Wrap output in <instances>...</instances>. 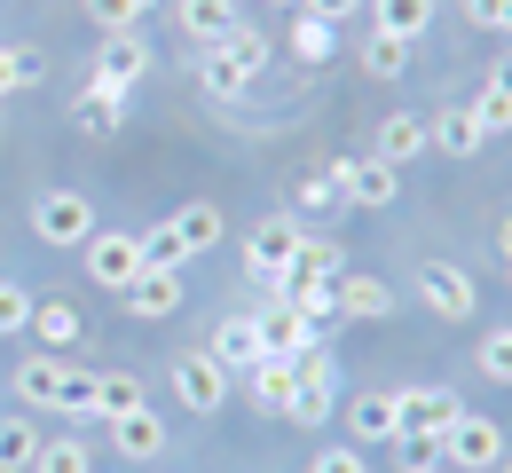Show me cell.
<instances>
[{
	"mask_svg": "<svg viewBox=\"0 0 512 473\" xmlns=\"http://www.w3.org/2000/svg\"><path fill=\"white\" fill-rule=\"evenodd\" d=\"M16 403L24 410H64V418H95V371L87 363H64V355H48V347H32L24 363H16Z\"/></svg>",
	"mask_w": 512,
	"mask_h": 473,
	"instance_id": "obj_1",
	"label": "cell"
},
{
	"mask_svg": "<svg viewBox=\"0 0 512 473\" xmlns=\"http://www.w3.org/2000/svg\"><path fill=\"white\" fill-rule=\"evenodd\" d=\"M442 466L449 473H497L505 466V426L489 410H457L442 426Z\"/></svg>",
	"mask_w": 512,
	"mask_h": 473,
	"instance_id": "obj_2",
	"label": "cell"
},
{
	"mask_svg": "<svg viewBox=\"0 0 512 473\" xmlns=\"http://www.w3.org/2000/svg\"><path fill=\"white\" fill-rule=\"evenodd\" d=\"M95 229H103V221H95V198H87V190H40V198H32V237L56 245V253H79Z\"/></svg>",
	"mask_w": 512,
	"mask_h": 473,
	"instance_id": "obj_3",
	"label": "cell"
},
{
	"mask_svg": "<svg viewBox=\"0 0 512 473\" xmlns=\"http://www.w3.org/2000/svg\"><path fill=\"white\" fill-rule=\"evenodd\" d=\"M339 403V363L308 347V355H292V403H284V426H323Z\"/></svg>",
	"mask_w": 512,
	"mask_h": 473,
	"instance_id": "obj_4",
	"label": "cell"
},
{
	"mask_svg": "<svg viewBox=\"0 0 512 473\" xmlns=\"http://www.w3.org/2000/svg\"><path fill=\"white\" fill-rule=\"evenodd\" d=\"M331 182H339V198L355 205V213H386V205L402 198V166H386L379 150L339 158V166H331Z\"/></svg>",
	"mask_w": 512,
	"mask_h": 473,
	"instance_id": "obj_5",
	"label": "cell"
},
{
	"mask_svg": "<svg viewBox=\"0 0 512 473\" xmlns=\"http://www.w3.org/2000/svg\"><path fill=\"white\" fill-rule=\"evenodd\" d=\"M300 237H308V221H292V213H260L253 237H245V276H253V284H276L284 261L300 253Z\"/></svg>",
	"mask_w": 512,
	"mask_h": 473,
	"instance_id": "obj_6",
	"label": "cell"
},
{
	"mask_svg": "<svg viewBox=\"0 0 512 473\" xmlns=\"http://www.w3.org/2000/svg\"><path fill=\"white\" fill-rule=\"evenodd\" d=\"M166 379H174V403H182V410H197V418H213V410L229 403V387H237V379H229V371H221V363H213L205 347H182Z\"/></svg>",
	"mask_w": 512,
	"mask_h": 473,
	"instance_id": "obj_7",
	"label": "cell"
},
{
	"mask_svg": "<svg viewBox=\"0 0 512 473\" xmlns=\"http://www.w3.org/2000/svg\"><path fill=\"white\" fill-rule=\"evenodd\" d=\"M79 253H87V276H95L103 292H127L134 276L150 269V261H142V237H134V229H95V237H87Z\"/></svg>",
	"mask_w": 512,
	"mask_h": 473,
	"instance_id": "obj_8",
	"label": "cell"
},
{
	"mask_svg": "<svg viewBox=\"0 0 512 473\" xmlns=\"http://www.w3.org/2000/svg\"><path fill=\"white\" fill-rule=\"evenodd\" d=\"M95 87H111V95H134L142 79H150V40L142 32H103V48H95V71H87Z\"/></svg>",
	"mask_w": 512,
	"mask_h": 473,
	"instance_id": "obj_9",
	"label": "cell"
},
{
	"mask_svg": "<svg viewBox=\"0 0 512 473\" xmlns=\"http://www.w3.org/2000/svg\"><path fill=\"white\" fill-rule=\"evenodd\" d=\"M418 300L442 316V324H465L473 308H481V292H473V276L457 269V261H418Z\"/></svg>",
	"mask_w": 512,
	"mask_h": 473,
	"instance_id": "obj_10",
	"label": "cell"
},
{
	"mask_svg": "<svg viewBox=\"0 0 512 473\" xmlns=\"http://www.w3.org/2000/svg\"><path fill=\"white\" fill-rule=\"evenodd\" d=\"M253 332H260V355H308V347H323V332L292 308V300H260Z\"/></svg>",
	"mask_w": 512,
	"mask_h": 473,
	"instance_id": "obj_11",
	"label": "cell"
},
{
	"mask_svg": "<svg viewBox=\"0 0 512 473\" xmlns=\"http://www.w3.org/2000/svg\"><path fill=\"white\" fill-rule=\"evenodd\" d=\"M182 292H190V276H182V269H158V261H150V269H142L127 292H119V308H127V316H142V324H166V316L182 308Z\"/></svg>",
	"mask_w": 512,
	"mask_h": 473,
	"instance_id": "obj_12",
	"label": "cell"
},
{
	"mask_svg": "<svg viewBox=\"0 0 512 473\" xmlns=\"http://www.w3.org/2000/svg\"><path fill=\"white\" fill-rule=\"evenodd\" d=\"M457 395H449V387H402V395H394V426H402V434H426V442H442V426L449 418H457Z\"/></svg>",
	"mask_w": 512,
	"mask_h": 473,
	"instance_id": "obj_13",
	"label": "cell"
},
{
	"mask_svg": "<svg viewBox=\"0 0 512 473\" xmlns=\"http://www.w3.org/2000/svg\"><path fill=\"white\" fill-rule=\"evenodd\" d=\"M426 135H434V150H449V158H481V150H489V127H481L473 103H442V111L426 119Z\"/></svg>",
	"mask_w": 512,
	"mask_h": 473,
	"instance_id": "obj_14",
	"label": "cell"
},
{
	"mask_svg": "<svg viewBox=\"0 0 512 473\" xmlns=\"http://www.w3.org/2000/svg\"><path fill=\"white\" fill-rule=\"evenodd\" d=\"M111 426V450L119 458H134V466H150V458H166V418L142 403V410H127V418H103Z\"/></svg>",
	"mask_w": 512,
	"mask_h": 473,
	"instance_id": "obj_15",
	"label": "cell"
},
{
	"mask_svg": "<svg viewBox=\"0 0 512 473\" xmlns=\"http://www.w3.org/2000/svg\"><path fill=\"white\" fill-rule=\"evenodd\" d=\"M174 24H182L190 48H213V40H229L245 16H237V0H174Z\"/></svg>",
	"mask_w": 512,
	"mask_h": 473,
	"instance_id": "obj_16",
	"label": "cell"
},
{
	"mask_svg": "<svg viewBox=\"0 0 512 473\" xmlns=\"http://www.w3.org/2000/svg\"><path fill=\"white\" fill-rule=\"evenodd\" d=\"M205 355H213L229 379H245V371L260 363V332H253V316H221V324H213V339H205Z\"/></svg>",
	"mask_w": 512,
	"mask_h": 473,
	"instance_id": "obj_17",
	"label": "cell"
},
{
	"mask_svg": "<svg viewBox=\"0 0 512 473\" xmlns=\"http://www.w3.org/2000/svg\"><path fill=\"white\" fill-rule=\"evenodd\" d=\"M190 56H197V87H205L213 103H237V95L253 87V71L229 56V40H213V48H190Z\"/></svg>",
	"mask_w": 512,
	"mask_h": 473,
	"instance_id": "obj_18",
	"label": "cell"
},
{
	"mask_svg": "<svg viewBox=\"0 0 512 473\" xmlns=\"http://www.w3.org/2000/svg\"><path fill=\"white\" fill-rule=\"evenodd\" d=\"M166 229H174V237H182V253H213V245H221V229H229V221H221V205L213 198H190V205H174V213H166Z\"/></svg>",
	"mask_w": 512,
	"mask_h": 473,
	"instance_id": "obj_19",
	"label": "cell"
},
{
	"mask_svg": "<svg viewBox=\"0 0 512 473\" xmlns=\"http://www.w3.org/2000/svg\"><path fill=\"white\" fill-rule=\"evenodd\" d=\"M426 150H434V135H426L418 111H386V119H379V158H386V166H418Z\"/></svg>",
	"mask_w": 512,
	"mask_h": 473,
	"instance_id": "obj_20",
	"label": "cell"
},
{
	"mask_svg": "<svg viewBox=\"0 0 512 473\" xmlns=\"http://www.w3.org/2000/svg\"><path fill=\"white\" fill-rule=\"evenodd\" d=\"M331 292H339V316H355V324H386V316H394V292H386V276H355V269H347Z\"/></svg>",
	"mask_w": 512,
	"mask_h": 473,
	"instance_id": "obj_21",
	"label": "cell"
},
{
	"mask_svg": "<svg viewBox=\"0 0 512 473\" xmlns=\"http://www.w3.org/2000/svg\"><path fill=\"white\" fill-rule=\"evenodd\" d=\"M71 119H79V135H95V142H111L119 127H127V95H111V87H79V103H71Z\"/></svg>",
	"mask_w": 512,
	"mask_h": 473,
	"instance_id": "obj_22",
	"label": "cell"
},
{
	"mask_svg": "<svg viewBox=\"0 0 512 473\" xmlns=\"http://www.w3.org/2000/svg\"><path fill=\"white\" fill-rule=\"evenodd\" d=\"M426 24H434V0H371V32H386V40H426Z\"/></svg>",
	"mask_w": 512,
	"mask_h": 473,
	"instance_id": "obj_23",
	"label": "cell"
},
{
	"mask_svg": "<svg viewBox=\"0 0 512 473\" xmlns=\"http://www.w3.org/2000/svg\"><path fill=\"white\" fill-rule=\"evenodd\" d=\"M24 332L40 339L48 355H71V347H79V308H71V300H32V324H24Z\"/></svg>",
	"mask_w": 512,
	"mask_h": 473,
	"instance_id": "obj_24",
	"label": "cell"
},
{
	"mask_svg": "<svg viewBox=\"0 0 512 473\" xmlns=\"http://www.w3.org/2000/svg\"><path fill=\"white\" fill-rule=\"evenodd\" d=\"M347 434H355V450L394 442V434H402V426H394V395H355V403H347Z\"/></svg>",
	"mask_w": 512,
	"mask_h": 473,
	"instance_id": "obj_25",
	"label": "cell"
},
{
	"mask_svg": "<svg viewBox=\"0 0 512 473\" xmlns=\"http://www.w3.org/2000/svg\"><path fill=\"white\" fill-rule=\"evenodd\" d=\"M32 458H40L32 410H0V473H32Z\"/></svg>",
	"mask_w": 512,
	"mask_h": 473,
	"instance_id": "obj_26",
	"label": "cell"
},
{
	"mask_svg": "<svg viewBox=\"0 0 512 473\" xmlns=\"http://www.w3.org/2000/svg\"><path fill=\"white\" fill-rule=\"evenodd\" d=\"M284 48H292V56H300L308 71H323L331 56H339V24H323V16H308V8H300V16H292V40H284Z\"/></svg>",
	"mask_w": 512,
	"mask_h": 473,
	"instance_id": "obj_27",
	"label": "cell"
},
{
	"mask_svg": "<svg viewBox=\"0 0 512 473\" xmlns=\"http://www.w3.org/2000/svg\"><path fill=\"white\" fill-rule=\"evenodd\" d=\"M245 379H253V403L268 410V418H284V403H292V355H260Z\"/></svg>",
	"mask_w": 512,
	"mask_h": 473,
	"instance_id": "obj_28",
	"label": "cell"
},
{
	"mask_svg": "<svg viewBox=\"0 0 512 473\" xmlns=\"http://www.w3.org/2000/svg\"><path fill=\"white\" fill-rule=\"evenodd\" d=\"M127 410H142V379L134 371H95V426L127 418Z\"/></svg>",
	"mask_w": 512,
	"mask_h": 473,
	"instance_id": "obj_29",
	"label": "cell"
},
{
	"mask_svg": "<svg viewBox=\"0 0 512 473\" xmlns=\"http://www.w3.org/2000/svg\"><path fill=\"white\" fill-rule=\"evenodd\" d=\"M339 182H331V166H323V174H300V190H292V221H308V229H316L323 213H339Z\"/></svg>",
	"mask_w": 512,
	"mask_h": 473,
	"instance_id": "obj_30",
	"label": "cell"
},
{
	"mask_svg": "<svg viewBox=\"0 0 512 473\" xmlns=\"http://www.w3.org/2000/svg\"><path fill=\"white\" fill-rule=\"evenodd\" d=\"M32 473H95V450L79 442V434H40V458Z\"/></svg>",
	"mask_w": 512,
	"mask_h": 473,
	"instance_id": "obj_31",
	"label": "cell"
},
{
	"mask_svg": "<svg viewBox=\"0 0 512 473\" xmlns=\"http://www.w3.org/2000/svg\"><path fill=\"white\" fill-rule=\"evenodd\" d=\"M363 71H371V79H402V71H410V40L371 32V40H363Z\"/></svg>",
	"mask_w": 512,
	"mask_h": 473,
	"instance_id": "obj_32",
	"label": "cell"
},
{
	"mask_svg": "<svg viewBox=\"0 0 512 473\" xmlns=\"http://www.w3.org/2000/svg\"><path fill=\"white\" fill-rule=\"evenodd\" d=\"M87 16H95V32H142L150 0H87Z\"/></svg>",
	"mask_w": 512,
	"mask_h": 473,
	"instance_id": "obj_33",
	"label": "cell"
},
{
	"mask_svg": "<svg viewBox=\"0 0 512 473\" xmlns=\"http://www.w3.org/2000/svg\"><path fill=\"white\" fill-rule=\"evenodd\" d=\"M32 79H40V56H32V48H8V40H0V103H8L16 87H32Z\"/></svg>",
	"mask_w": 512,
	"mask_h": 473,
	"instance_id": "obj_34",
	"label": "cell"
},
{
	"mask_svg": "<svg viewBox=\"0 0 512 473\" xmlns=\"http://www.w3.org/2000/svg\"><path fill=\"white\" fill-rule=\"evenodd\" d=\"M292 308H300L316 332H331V324H339V292H331V284H300V292H292Z\"/></svg>",
	"mask_w": 512,
	"mask_h": 473,
	"instance_id": "obj_35",
	"label": "cell"
},
{
	"mask_svg": "<svg viewBox=\"0 0 512 473\" xmlns=\"http://www.w3.org/2000/svg\"><path fill=\"white\" fill-rule=\"evenodd\" d=\"M32 300H40V292H24V284L0 276V339H16L24 324H32Z\"/></svg>",
	"mask_w": 512,
	"mask_h": 473,
	"instance_id": "obj_36",
	"label": "cell"
},
{
	"mask_svg": "<svg viewBox=\"0 0 512 473\" xmlns=\"http://www.w3.org/2000/svg\"><path fill=\"white\" fill-rule=\"evenodd\" d=\"M229 56H237V64H245V71H253V79H260V71H268V56H276V48L260 40L253 24H237V32H229Z\"/></svg>",
	"mask_w": 512,
	"mask_h": 473,
	"instance_id": "obj_37",
	"label": "cell"
},
{
	"mask_svg": "<svg viewBox=\"0 0 512 473\" xmlns=\"http://www.w3.org/2000/svg\"><path fill=\"white\" fill-rule=\"evenodd\" d=\"M473 363H481L489 379H505V387H512V324H505V332H489V339H481V355H473Z\"/></svg>",
	"mask_w": 512,
	"mask_h": 473,
	"instance_id": "obj_38",
	"label": "cell"
},
{
	"mask_svg": "<svg viewBox=\"0 0 512 473\" xmlns=\"http://www.w3.org/2000/svg\"><path fill=\"white\" fill-rule=\"evenodd\" d=\"M308 473H371V458L355 450V442H331V450H316V466Z\"/></svg>",
	"mask_w": 512,
	"mask_h": 473,
	"instance_id": "obj_39",
	"label": "cell"
},
{
	"mask_svg": "<svg viewBox=\"0 0 512 473\" xmlns=\"http://www.w3.org/2000/svg\"><path fill=\"white\" fill-rule=\"evenodd\" d=\"M308 16H323V24H355V16H371V0H300Z\"/></svg>",
	"mask_w": 512,
	"mask_h": 473,
	"instance_id": "obj_40",
	"label": "cell"
},
{
	"mask_svg": "<svg viewBox=\"0 0 512 473\" xmlns=\"http://www.w3.org/2000/svg\"><path fill=\"white\" fill-rule=\"evenodd\" d=\"M465 16H473L481 32H505V24H512V0H465Z\"/></svg>",
	"mask_w": 512,
	"mask_h": 473,
	"instance_id": "obj_41",
	"label": "cell"
},
{
	"mask_svg": "<svg viewBox=\"0 0 512 473\" xmlns=\"http://www.w3.org/2000/svg\"><path fill=\"white\" fill-rule=\"evenodd\" d=\"M402 473H449V466H442V458H434V466H402Z\"/></svg>",
	"mask_w": 512,
	"mask_h": 473,
	"instance_id": "obj_42",
	"label": "cell"
},
{
	"mask_svg": "<svg viewBox=\"0 0 512 473\" xmlns=\"http://www.w3.org/2000/svg\"><path fill=\"white\" fill-rule=\"evenodd\" d=\"M497 245H505V253H512V213H505V237H497Z\"/></svg>",
	"mask_w": 512,
	"mask_h": 473,
	"instance_id": "obj_43",
	"label": "cell"
},
{
	"mask_svg": "<svg viewBox=\"0 0 512 473\" xmlns=\"http://www.w3.org/2000/svg\"><path fill=\"white\" fill-rule=\"evenodd\" d=\"M276 8H300V0H276Z\"/></svg>",
	"mask_w": 512,
	"mask_h": 473,
	"instance_id": "obj_44",
	"label": "cell"
},
{
	"mask_svg": "<svg viewBox=\"0 0 512 473\" xmlns=\"http://www.w3.org/2000/svg\"><path fill=\"white\" fill-rule=\"evenodd\" d=\"M505 276H512V253H505Z\"/></svg>",
	"mask_w": 512,
	"mask_h": 473,
	"instance_id": "obj_45",
	"label": "cell"
}]
</instances>
